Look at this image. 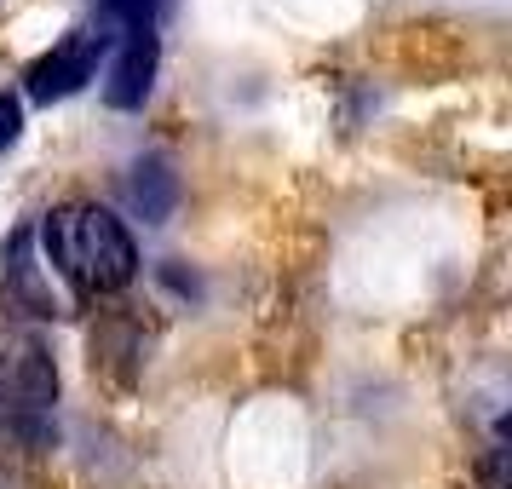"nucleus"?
<instances>
[{"mask_svg":"<svg viewBox=\"0 0 512 489\" xmlns=\"http://www.w3.org/2000/svg\"><path fill=\"white\" fill-rule=\"evenodd\" d=\"M104 52H110V35H93V29H70L58 47L41 52V58H35V64L24 70L29 98H35V104H58V98L81 93V87H87V81L98 75Z\"/></svg>","mask_w":512,"mask_h":489,"instance_id":"nucleus-2","label":"nucleus"},{"mask_svg":"<svg viewBox=\"0 0 512 489\" xmlns=\"http://www.w3.org/2000/svg\"><path fill=\"white\" fill-rule=\"evenodd\" d=\"M150 81H156V29H121L116 41V64H110V104L116 110H139L150 98Z\"/></svg>","mask_w":512,"mask_h":489,"instance_id":"nucleus-4","label":"nucleus"},{"mask_svg":"<svg viewBox=\"0 0 512 489\" xmlns=\"http://www.w3.org/2000/svg\"><path fill=\"white\" fill-rule=\"evenodd\" d=\"M104 12H110L121 29H156L162 0H104Z\"/></svg>","mask_w":512,"mask_h":489,"instance_id":"nucleus-7","label":"nucleus"},{"mask_svg":"<svg viewBox=\"0 0 512 489\" xmlns=\"http://www.w3.org/2000/svg\"><path fill=\"white\" fill-rule=\"evenodd\" d=\"M127 196H133V208L150 219V225H162L173 202H179V173L162 162V156H150V162L133 167V179H127Z\"/></svg>","mask_w":512,"mask_h":489,"instance_id":"nucleus-6","label":"nucleus"},{"mask_svg":"<svg viewBox=\"0 0 512 489\" xmlns=\"http://www.w3.org/2000/svg\"><path fill=\"white\" fill-rule=\"evenodd\" d=\"M18 133H24V104H18L12 93H0V150L18 139Z\"/></svg>","mask_w":512,"mask_h":489,"instance_id":"nucleus-8","label":"nucleus"},{"mask_svg":"<svg viewBox=\"0 0 512 489\" xmlns=\"http://www.w3.org/2000/svg\"><path fill=\"white\" fill-rule=\"evenodd\" d=\"M0 386L18 397L24 409H47L52 397H58L52 357L35 334H6V346H0Z\"/></svg>","mask_w":512,"mask_h":489,"instance_id":"nucleus-3","label":"nucleus"},{"mask_svg":"<svg viewBox=\"0 0 512 489\" xmlns=\"http://www.w3.org/2000/svg\"><path fill=\"white\" fill-rule=\"evenodd\" d=\"M35 231H18L6 242V305L12 311H24V317H58V300H52L47 277H41V265H35Z\"/></svg>","mask_w":512,"mask_h":489,"instance_id":"nucleus-5","label":"nucleus"},{"mask_svg":"<svg viewBox=\"0 0 512 489\" xmlns=\"http://www.w3.org/2000/svg\"><path fill=\"white\" fill-rule=\"evenodd\" d=\"M41 242H47V259L81 294H116L139 271V248H133L127 225L110 208H93V202L52 208L47 225H41Z\"/></svg>","mask_w":512,"mask_h":489,"instance_id":"nucleus-1","label":"nucleus"}]
</instances>
